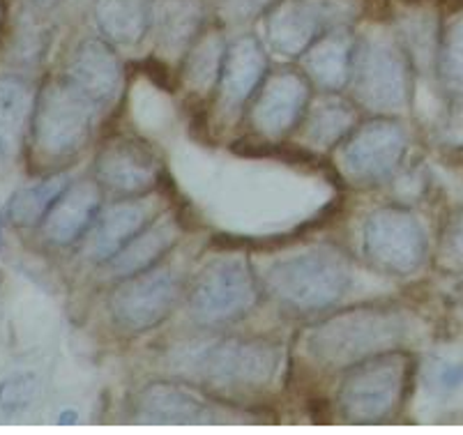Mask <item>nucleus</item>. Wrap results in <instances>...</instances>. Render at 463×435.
<instances>
[{
    "label": "nucleus",
    "instance_id": "obj_25",
    "mask_svg": "<svg viewBox=\"0 0 463 435\" xmlns=\"http://www.w3.org/2000/svg\"><path fill=\"white\" fill-rule=\"evenodd\" d=\"M438 76L448 97L463 104V14L454 16L438 40Z\"/></svg>",
    "mask_w": 463,
    "mask_h": 435
},
{
    "label": "nucleus",
    "instance_id": "obj_1",
    "mask_svg": "<svg viewBox=\"0 0 463 435\" xmlns=\"http://www.w3.org/2000/svg\"><path fill=\"white\" fill-rule=\"evenodd\" d=\"M408 336V318L397 307H355L314 325L307 355L326 369H348L373 355L397 350Z\"/></svg>",
    "mask_w": 463,
    "mask_h": 435
},
{
    "label": "nucleus",
    "instance_id": "obj_28",
    "mask_svg": "<svg viewBox=\"0 0 463 435\" xmlns=\"http://www.w3.org/2000/svg\"><path fill=\"white\" fill-rule=\"evenodd\" d=\"M37 392L35 374H16L0 383V405L5 411H21L33 403Z\"/></svg>",
    "mask_w": 463,
    "mask_h": 435
},
{
    "label": "nucleus",
    "instance_id": "obj_30",
    "mask_svg": "<svg viewBox=\"0 0 463 435\" xmlns=\"http://www.w3.org/2000/svg\"><path fill=\"white\" fill-rule=\"evenodd\" d=\"M445 247H448L449 259H452L454 263L463 265V210L457 214V217H454L452 226H449Z\"/></svg>",
    "mask_w": 463,
    "mask_h": 435
},
{
    "label": "nucleus",
    "instance_id": "obj_8",
    "mask_svg": "<svg viewBox=\"0 0 463 435\" xmlns=\"http://www.w3.org/2000/svg\"><path fill=\"white\" fill-rule=\"evenodd\" d=\"M355 14L353 0H277L268 16V40L281 56H302L323 35L346 28Z\"/></svg>",
    "mask_w": 463,
    "mask_h": 435
},
{
    "label": "nucleus",
    "instance_id": "obj_24",
    "mask_svg": "<svg viewBox=\"0 0 463 435\" xmlns=\"http://www.w3.org/2000/svg\"><path fill=\"white\" fill-rule=\"evenodd\" d=\"M355 125V111L348 101L323 99L309 111L305 134L311 146L332 147L351 134Z\"/></svg>",
    "mask_w": 463,
    "mask_h": 435
},
{
    "label": "nucleus",
    "instance_id": "obj_15",
    "mask_svg": "<svg viewBox=\"0 0 463 435\" xmlns=\"http://www.w3.org/2000/svg\"><path fill=\"white\" fill-rule=\"evenodd\" d=\"M309 104V88L296 71L270 76L254 104V125L265 137H281L300 122Z\"/></svg>",
    "mask_w": 463,
    "mask_h": 435
},
{
    "label": "nucleus",
    "instance_id": "obj_21",
    "mask_svg": "<svg viewBox=\"0 0 463 435\" xmlns=\"http://www.w3.org/2000/svg\"><path fill=\"white\" fill-rule=\"evenodd\" d=\"M155 0H97L95 19L102 35L120 46H134L153 25Z\"/></svg>",
    "mask_w": 463,
    "mask_h": 435
},
{
    "label": "nucleus",
    "instance_id": "obj_11",
    "mask_svg": "<svg viewBox=\"0 0 463 435\" xmlns=\"http://www.w3.org/2000/svg\"><path fill=\"white\" fill-rule=\"evenodd\" d=\"M406 152V132L394 120L362 125L344 146V168L360 183H381L392 175Z\"/></svg>",
    "mask_w": 463,
    "mask_h": 435
},
{
    "label": "nucleus",
    "instance_id": "obj_5",
    "mask_svg": "<svg viewBox=\"0 0 463 435\" xmlns=\"http://www.w3.org/2000/svg\"><path fill=\"white\" fill-rule=\"evenodd\" d=\"M411 369V360L399 350L348 366L339 387V411L353 424L385 421L402 405Z\"/></svg>",
    "mask_w": 463,
    "mask_h": 435
},
{
    "label": "nucleus",
    "instance_id": "obj_20",
    "mask_svg": "<svg viewBox=\"0 0 463 435\" xmlns=\"http://www.w3.org/2000/svg\"><path fill=\"white\" fill-rule=\"evenodd\" d=\"M355 42L344 28L323 35L305 51V70L323 90L336 92L351 83Z\"/></svg>",
    "mask_w": 463,
    "mask_h": 435
},
{
    "label": "nucleus",
    "instance_id": "obj_14",
    "mask_svg": "<svg viewBox=\"0 0 463 435\" xmlns=\"http://www.w3.org/2000/svg\"><path fill=\"white\" fill-rule=\"evenodd\" d=\"M219 412L222 411L217 405L174 383H155L146 387L138 401V420L143 424H217L222 421Z\"/></svg>",
    "mask_w": 463,
    "mask_h": 435
},
{
    "label": "nucleus",
    "instance_id": "obj_23",
    "mask_svg": "<svg viewBox=\"0 0 463 435\" xmlns=\"http://www.w3.org/2000/svg\"><path fill=\"white\" fill-rule=\"evenodd\" d=\"M31 88L16 76H0V157L12 155L28 118L33 116Z\"/></svg>",
    "mask_w": 463,
    "mask_h": 435
},
{
    "label": "nucleus",
    "instance_id": "obj_29",
    "mask_svg": "<svg viewBox=\"0 0 463 435\" xmlns=\"http://www.w3.org/2000/svg\"><path fill=\"white\" fill-rule=\"evenodd\" d=\"M436 385L445 392L458 390L463 385V360L443 362L436 369Z\"/></svg>",
    "mask_w": 463,
    "mask_h": 435
},
{
    "label": "nucleus",
    "instance_id": "obj_6",
    "mask_svg": "<svg viewBox=\"0 0 463 435\" xmlns=\"http://www.w3.org/2000/svg\"><path fill=\"white\" fill-rule=\"evenodd\" d=\"M353 90L373 113H399L411 97V76L403 46L383 33H369L355 44Z\"/></svg>",
    "mask_w": 463,
    "mask_h": 435
},
{
    "label": "nucleus",
    "instance_id": "obj_18",
    "mask_svg": "<svg viewBox=\"0 0 463 435\" xmlns=\"http://www.w3.org/2000/svg\"><path fill=\"white\" fill-rule=\"evenodd\" d=\"M268 70L263 46L254 35H242L226 46L224 62H222V95L229 104H242L263 81Z\"/></svg>",
    "mask_w": 463,
    "mask_h": 435
},
{
    "label": "nucleus",
    "instance_id": "obj_26",
    "mask_svg": "<svg viewBox=\"0 0 463 435\" xmlns=\"http://www.w3.org/2000/svg\"><path fill=\"white\" fill-rule=\"evenodd\" d=\"M67 184H70V180H67L65 175H53L16 194V196L12 198L10 205L12 222L19 223V226L42 223V219L46 217V213H49V208L53 205V201L61 196L62 189H65Z\"/></svg>",
    "mask_w": 463,
    "mask_h": 435
},
{
    "label": "nucleus",
    "instance_id": "obj_3",
    "mask_svg": "<svg viewBox=\"0 0 463 435\" xmlns=\"http://www.w3.org/2000/svg\"><path fill=\"white\" fill-rule=\"evenodd\" d=\"M265 286L290 309L305 314L326 311L346 295L351 268L335 247H309L270 265Z\"/></svg>",
    "mask_w": 463,
    "mask_h": 435
},
{
    "label": "nucleus",
    "instance_id": "obj_31",
    "mask_svg": "<svg viewBox=\"0 0 463 435\" xmlns=\"http://www.w3.org/2000/svg\"><path fill=\"white\" fill-rule=\"evenodd\" d=\"M270 3H275V0H233V14H254V12L263 10L265 5H270Z\"/></svg>",
    "mask_w": 463,
    "mask_h": 435
},
{
    "label": "nucleus",
    "instance_id": "obj_10",
    "mask_svg": "<svg viewBox=\"0 0 463 435\" xmlns=\"http://www.w3.org/2000/svg\"><path fill=\"white\" fill-rule=\"evenodd\" d=\"M178 298V277L155 265L123 279L111 298V316L128 332H148L171 316Z\"/></svg>",
    "mask_w": 463,
    "mask_h": 435
},
{
    "label": "nucleus",
    "instance_id": "obj_4",
    "mask_svg": "<svg viewBox=\"0 0 463 435\" xmlns=\"http://www.w3.org/2000/svg\"><path fill=\"white\" fill-rule=\"evenodd\" d=\"M99 113L102 109L67 74L46 81L33 104V147L44 159L74 155L90 137Z\"/></svg>",
    "mask_w": 463,
    "mask_h": 435
},
{
    "label": "nucleus",
    "instance_id": "obj_9",
    "mask_svg": "<svg viewBox=\"0 0 463 435\" xmlns=\"http://www.w3.org/2000/svg\"><path fill=\"white\" fill-rule=\"evenodd\" d=\"M362 251L369 263L387 274H411L422 265L427 235L420 219L403 208H378L362 226Z\"/></svg>",
    "mask_w": 463,
    "mask_h": 435
},
{
    "label": "nucleus",
    "instance_id": "obj_16",
    "mask_svg": "<svg viewBox=\"0 0 463 435\" xmlns=\"http://www.w3.org/2000/svg\"><path fill=\"white\" fill-rule=\"evenodd\" d=\"M99 187L92 180H77L62 189L42 219V233L53 244H71L90 231L99 214Z\"/></svg>",
    "mask_w": 463,
    "mask_h": 435
},
{
    "label": "nucleus",
    "instance_id": "obj_7",
    "mask_svg": "<svg viewBox=\"0 0 463 435\" xmlns=\"http://www.w3.org/2000/svg\"><path fill=\"white\" fill-rule=\"evenodd\" d=\"M259 302V284L240 256L210 263L189 293V314L201 325H226L245 318Z\"/></svg>",
    "mask_w": 463,
    "mask_h": 435
},
{
    "label": "nucleus",
    "instance_id": "obj_19",
    "mask_svg": "<svg viewBox=\"0 0 463 435\" xmlns=\"http://www.w3.org/2000/svg\"><path fill=\"white\" fill-rule=\"evenodd\" d=\"M180 226L174 217H155L141 233L134 235L120 251L107 260V268L113 277H132L143 270L155 268L159 259L178 240Z\"/></svg>",
    "mask_w": 463,
    "mask_h": 435
},
{
    "label": "nucleus",
    "instance_id": "obj_27",
    "mask_svg": "<svg viewBox=\"0 0 463 435\" xmlns=\"http://www.w3.org/2000/svg\"><path fill=\"white\" fill-rule=\"evenodd\" d=\"M226 46L222 35L210 33L194 42V49L187 61V83L196 90H208L214 81H219L222 74V62H224Z\"/></svg>",
    "mask_w": 463,
    "mask_h": 435
},
{
    "label": "nucleus",
    "instance_id": "obj_2",
    "mask_svg": "<svg viewBox=\"0 0 463 435\" xmlns=\"http://www.w3.org/2000/svg\"><path fill=\"white\" fill-rule=\"evenodd\" d=\"M281 348L260 339H222L187 344L171 353L175 374L213 390L254 392L275 380Z\"/></svg>",
    "mask_w": 463,
    "mask_h": 435
},
{
    "label": "nucleus",
    "instance_id": "obj_17",
    "mask_svg": "<svg viewBox=\"0 0 463 435\" xmlns=\"http://www.w3.org/2000/svg\"><path fill=\"white\" fill-rule=\"evenodd\" d=\"M67 76L77 83L97 107L107 109L120 90V65L104 40H86L71 56Z\"/></svg>",
    "mask_w": 463,
    "mask_h": 435
},
{
    "label": "nucleus",
    "instance_id": "obj_13",
    "mask_svg": "<svg viewBox=\"0 0 463 435\" xmlns=\"http://www.w3.org/2000/svg\"><path fill=\"white\" fill-rule=\"evenodd\" d=\"M157 175V155L153 147L137 138H116L97 157V177L113 192H143L153 187Z\"/></svg>",
    "mask_w": 463,
    "mask_h": 435
},
{
    "label": "nucleus",
    "instance_id": "obj_12",
    "mask_svg": "<svg viewBox=\"0 0 463 435\" xmlns=\"http://www.w3.org/2000/svg\"><path fill=\"white\" fill-rule=\"evenodd\" d=\"M155 217H157V203L150 196L113 203L92 222L88 231L86 256L97 263H107Z\"/></svg>",
    "mask_w": 463,
    "mask_h": 435
},
{
    "label": "nucleus",
    "instance_id": "obj_33",
    "mask_svg": "<svg viewBox=\"0 0 463 435\" xmlns=\"http://www.w3.org/2000/svg\"><path fill=\"white\" fill-rule=\"evenodd\" d=\"M35 3H53V0H35Z\"/></svg>",
    "mask_w": 463,
    "mask_h": 435
},
{
    "label": "nucleus",
    "instance_id": "obj_32",
    "mask_svg": "<svg viewBox=\"0 0 463 435\" xmlns=\"http://www.w3.org/2000/svg\"><path fill=\"white\" fill-rule=\"evenodd\" d=\"M65 412V415L61 417V424H74V421H77V412L74 411H62Z\"/></svg>",
    "mask_w": 463,
    "mask_h": 435
},
{
    "label": "nucleus",
    "instance_id": "obj_22",
    "mask_svg": "<svg viewBox=\"0 0 463 435\" xmlns=\"http://www.w3.org/2000/svg\"><path fill=\"white\" fill-rule=\"evenodd\" d=\"M201 21V0H155L153 25L157 28L159 46L171 56H178L194 44Z\"/></svg>",
    "mask_w": 463,
    "mask_h": 435
}]
</instances>
